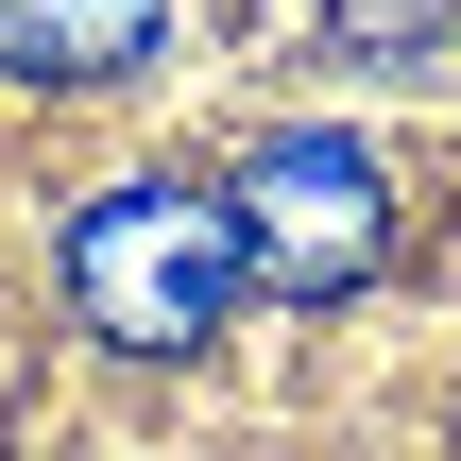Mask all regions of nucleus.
Returning a JSON list of instances; mask_svg holds the SVG:
<instances>
[{"mask_svg":"<svg viewBox=\"0 0 461 461\" xmlns=\"http://www.w3.org/2000/svg\"><path fill=\"white\" fill-rule=\"evenodd\" d=\"M240 291H257V257H240V205H222V188L137 171V188L68 205V308H86V342H120V359H188V342H222Z\"/></svg>","mask_w":461,"mask_h":461,"instance_id":"nucleus-1","label":"nucleus"},{"mask_svg":"<svg viewBox=\"0 0 461 461\" xmlns=\"http://www.w3.org/2000/svg\"><path fill=\"white\" fill-rule=\"evenodd\" d=\"M222 205H240V257H257V291H291V308H342V291L393 257V171H376L342 120H291V137H257V154L222 171Z\"/></svg>","mask_w":461,"mask_h":461,"instance_id":"nucleus-2","label":"nucleus"},{"mask_svg":"<svg viewBox=\"0 0 461 461\" xmlns=\"http://www.w3.org/2000/svg\"><path fill=\"white\" fill-rule=\"evenodd\" d=\"M171 0H0V86H120L154 68Z\"/></svg>","mask_w":461,"mask_h":461,"instance_id":"nucleus-3","label":"nucleus"},{"mask_svg":"<svg viewBox=\"0 0 461 461\" xmlns=\"http://www.w3.org/2000/svg\"><path fill=\"white\" fill-rule=\"evenodd\" d=\"M308 34H325L342 68H411V51L461 34V0H308Z\"/></svg>","mask_w":461,"mask_h":461,"instance_id":"nucleus-4","label":"nucleus"}]
</instances>
